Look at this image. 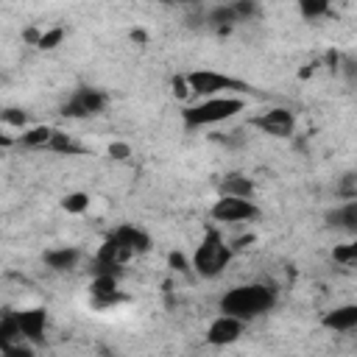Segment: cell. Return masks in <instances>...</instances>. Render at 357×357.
Returning a JSON list of instances; mask_svg holds the SVG:
<instances>
[{"label": "cell", "instance_id": "10", "mask_svg": "<svg viewBox=\"0 0 357 357\" xmlns=\"http://www.w3.org/2000/svg\"><path fill=\"white\" fill-rule=\"evenodd\" d=\"M112 237L131 254V257H137V254H148L151 251V245H153V240H151V234L145 231V229H139V226H134V223H120L114 231H112Z\"/></svg>", "mask_w": 357, "mask_h": 357}, {"label": "cell", "instance_id": "15", "mask_svg": "<svg viewBox=\"0 0 357 357\" xmlns=\"http://www.w3.org/2000/svg\"><path fill=\"white\" fill-rule=\"evenodd\" d=\"M326 223H329L332 229L357 234V198H351L349 204H343V206L326 212Z\"/></svg>", "mask_w": 357, "mask_h": 357}, {"label": "cell", "instance_id": "2", "mask_svg": "<svg viewBox=\"0 0 357 357\" xmlns=\"http://www.w3.org/2000/svg\"><path fill=\"white\" fill-rule=\"evenodd\" d=\"M243 109H245V100L243 98H237V95H220V98H206V100H198L192 106H184L178 114H181V126L187 131H198V128H206V126L226 123V120L237 117Z\"/></svg>", "mask_w": 357, "mask_h": 357}, {"label": "cell", "instance_id": "25", "mask_svg": "<svg viewBox=\"0 0 357 357\" xmlns=\"http://www.w3.org/2000/svg\"><path fill=\"white\" fill-rule=\"evenodd\" d=\"M332 259L335 262H340V265H357V254H354V248H351V243L349 245H337L335 251H332Z\"/></svg>", "mask_w": 357, "mask_h": 357}, {"label": "cell", "instance_id": "19", "mask_svg": "<svg viewBox=\"0 0 357 357\" xmlns=\"http://www.w3.org/2000/svg\"><path fill=\"white\" fill-rule=\"evenodd\" d=\"M332 8L326 0H301L298 3V14L307 20V22H318L321 17H326Z\"/></svg>", "mask_w": 357, "mask_h": 357}, {"label": "cell", "instance_id": "13", "mask_svg": "<svg viewBox=\"0 0 357 357\" xmlns=\"http://www.w3.org/2000/svg\"><path fill=\"white\" fill-rule=\"evenodd\" d=\"M218 192L226 195V198H248V201H254V178H248L245 173L231 170V173L220 176Z\"/></svg>", "mask_w": 357, "mask_h": 357}, {"label": "cell", "instance_id": "14", "mask_svg": "<svg viewBox=\"0 0 357 357\" xmlns=\"http://www.w3.org/2000/svg\"><path fill=\"white\" fill-rule=\"evenodd\" d=\"M42 259H45V265H47L50 271H56V273H67V271H73V268L78 265L81 251L73 248V245H61V248H50V251H45Z\"/></svg>", "mask_w": 357, "mask_h": 357}, {"label": "cell", "instance_id": "23", "mask_svg": "<svg viewBox=\"0 0 357 357\" xmlns=\"http://www.w3.org/2000/svg\"><path fill=\"white\" fill-rule=\"evenodd\" d=\"M231 8H234V14H237V22H245V20H251L259 8H257V3H251V0H237V3H231Z\"/></svg>", "mask_w": 357, "mask_h": 357}, {"label": "cell", "instance_id": "26", "mask_svg": "<svg viewBox=\"0 0 357 357\" xmlns=\"http://www.w3.org/2000/svg\"><path fill=\"white\" fill-rule=\"evenodd\" d=\"M3 357H36L33 354V349H31V343H14V346H6L3 349Z\"/></svg>", "mask_w": 357, "mask_h": 357}, {"label": "cell", "instance_id": "28", "mask_svg": "<svg viewBox=\"0 0 357 357\" xmlns=\"http://www.w3.org/2000/svg\"><path fill=\"white\" fill-rule=\"evenodd\" d=\"M173 95H176V98H187V95H190L187 75H176V78H173Z\"/></svg>", "mask_w": 357, "mask_h": 357}, {"label": "cell", "instance_id": "5", "mask_svg": "<svg viewBox=\"0 0 357 357\" xmlns=\"http://www.w3.org/2000/svg\"><path fill=\"white\" fill-rule=\"evenodd\" d=\"M109 95L95 89V86H78L64 103H61V114L73 117V120H84V117H95L106 109Z\"/></svg>", "mask_w": 357, "mask_h": 357}, {"label": "cell", "instance_id": "22", "mask_svg": "<svg viewBox=\"0 0 357 357\" xmlns=\"http://www.w3.org/2000/svg\"><path fill=\"white\" fill-rule=\"evenodd\" d=\"M61 39H64V28L61 25H56V28H47V31H42V36H39V50H53L56 45H61Z\"/></svg>", "mask_w": 357, "mask_h": 357}, {"label": "cell", "instance_id": "27", "mask_svg": "<svg viewBox=\"0 0 357 357\" xmlns=\"http://www.w3.org/2000/svg\"><path fill=\"white\" fill-rule=\"evenodd\" d=\"M109 156L117 159V162H126V159L131 156V145H128V142H112V145H109Z\"/></svg>", "mask_w": 357, "mask_h": 357}, {"label": "cell", "instance_id": "11", "mask_svg": "<svg viewBox=\"0 0 357 357\" xmlns=\"http://www.w3.org/2000/svg\"><path fill=\"white\" fill-rule=\"evenodd\" d=\"M20 321V332L25 343H42L45 340V329H47V312L42 307H31V310H20L17 312Z\"/></svg>", "mask_w": 357, "mask_h": 357}, {"label": "cell", "instance_id": "24", "mask_svg": "<svg viewBox=\"0 0 357 357\" xmlns=\"http://www.w3.org/2000/svg\"><path fill=\"white\" fill-rule=\"evenodd\" d=\"M167 265H170L173 271H178V273H190V271H192V259H187L181 251H170V254H167Z\"/></svg>", "mask_w": 357, "mask_h": 357}, {"label": "cell", "instance_id": "3", "mask_svg": "<svg viewBox=\"0 0 357 357\" xmlns=\"http://www.w3.org/2000/svg\"><path fill=\"white\" fill-rule=\"evenodd\" d=\"M231 257H234V248L223 240V234L215 226H209L204 231L198 248L192 251V271L204 279H215L229 268Z\"/></svg>", "mask_w": 357, "mask_h": 357}, {"label": "cell", "instance_id": "16", "mask_svg": "<svg viewBox=\"0 0 357 357\" xmlns=\"http://www.w3.org/2000/svg\"><path fill=\"white\" fill-rule=\"evenodd\" d=\"M53 131L56 128H50V126H31L17 137V145L28 148V151H47V145L53 139Z\"/></svg>", "mask_w": 357, "mask_h": 357}, {"label": "cell", "instance_id": "12", "mask_svg": "<svg viewBox=\"0 0 357 357\" xmlns=\"http://www.w3.org/2000/svg\"><path fill=\"white\" fill-rule=\"evenodd\" d=\"M321 326L329 332H351L357 329V304H340L321 315Z\"/></svg>", "mask_w": 357, "mask_h": 357}, {"label": "cell", "instance_id": "29", "mask_svg": "<svg viewBox=\"0 0 357 357\" xmlns=\"http://www.w3.org/2000/svg\"><path fill=\"white\" fill-rule=\"evenodd\" d=\"M351 248H354V254H357V237H354V240H351Z\"/></svg>", "mask_w": 357, "mask_h": 357}, {"label": "cell", "instance_id": "1", "mask_svg": "<svg viewBox=\"0 0 357 357\" xmlns=\"http://www.w3.org/2000/svg\"><path fill=\"white\" fill-rule=\"evenodd\" d=\"M220 312L240 318V321H254L259 315H268L276 307V290L262 282H248L226 290L220 296Z\"/></svg>", "mask_w": 357, "mask_h": 357}, {"label": "cell", "instance_id": "9", "mask_svg": "<svg viewBox=\"0 0 357 357\" xmlns=\"http://www.w3.org/2000/svg\"><path fill=\"white\" fill-rule=\"evenodd\" d=\"M89 301L95 310H109L114 304H123L126 296L117 290V276H109V273L95 276L89 284Z\"/></svg>", "mask_w": 357, "mask_h": 357}, {"label": "cell", "instance_id": "8", "mask_svg": "<svg viewBox=\"0 0 357 357\" xmlns=\"http://www.w3.org/2000/svg\"><path fill=\"white\" fill-rule=\"evenodd\" d=\"M243 329H245V321L220 312V315L206 326V343H209V346H231V343L240 340Z\"/></svg>", "mask_w": 357, "mask_h": 357}, {"label": "cell", "instance_id": "17", "mask_svg": "<svg viewBox=\"0 0 357 357\" xmlns=\"http://www.w3.org/2000/svg\"><path fill=\"white\" fill-rule=\"evenodd\" d=\"M47 151H50V153H59V156H84V153H86L84 145H78L70 134H64V131H59V128L53 131V139H50Z\"/></svg>", "mask_w": 357, "mask_h": 357}, {"label": "cell", "instance_id": "4", "mask_svg": "<svg viewBox=\"0 0 357 357\" xmlns=\"http://www.w3.org/2000/svg\"><path fill=\"white\" fill-rule=\"evenodd\" d=\"M187 84H190V92L198 95L201 100L220 98L229 92H254L251 84L231 78L226 73H218V70H192V73H187ZM254 95H259V92H254Z\"/></svg>", "mask_w": 357, "mask_h": 357}, {"label": "cell", "instance_id": "20", "mask_svg": "<svg viewBox=\"0 0 357 357\" xmlns=\"http://www.w3.org/2000/svg\"><path fill=\"white\" fill-rule=\"evenodd\" d=\"M61 209L70 212V215H81L89 209V195L86 192H67L61 198Z\"/></svg>", "mask_w": 357, "mask_h": 357}, {"label": "cell", "instance_id": "7", "mask_svg": "<svg viewBox=\"0 0 357 357\" xmlns=\"http://www.w3.org/2000/svg\"><path fill=\"white\" fill-rule=\"evenodd\" d=\"M248 123H251L257 131H262V134H268V137H276V139H287V137L296 134V114H293L290 109H284V106H273V109H268V112L251 117Z\"/></svg>", "mask_w": 357, "mask_h": 357}, {"label": "cell", "instance_id": "18", "mask_svg": "<svg viewBox=\"0 0 357 357\" xmlns=\"http://www.w3.org/2000/svg\"><path fill=\"white\" fill-rule=\"evenodd\" d=\"M14 343H22V332H20L17 312L6 310V315H3V321H0V349L14 346Z\"/></svg>", "mask_w": 357, "mask_h": 357}, {"label": "cell", "instance_id": "21", "mask_svg": "<svg viewBox=\"0 0 357 357\" xmlns=\"http://www.w3.org/2000/svg\"><path fill=\"white\" fill-rule=\"evenodd\" d=\"M0 120H3V126L20 128V131H25V126H28V114H25L22 109H14V106L3 109V112H0Z\"/></svg>", "mask_w": 357, "mask_h": 357}, {"label": "cell", "instance_id": "6", "mask_svg": "<svg viewBox=\"0 0 357 357\" xmlns=\"http://www.w3.org/2000/svg\"><path fill=\"white\" fill-rule=\"evenodd\" d=\"M215 223H251L259 218V206L248 198H226L218 195V201L209 209Z\"/></svg>", "mask_w": 357, "mask_h": 357}]
</instances>
